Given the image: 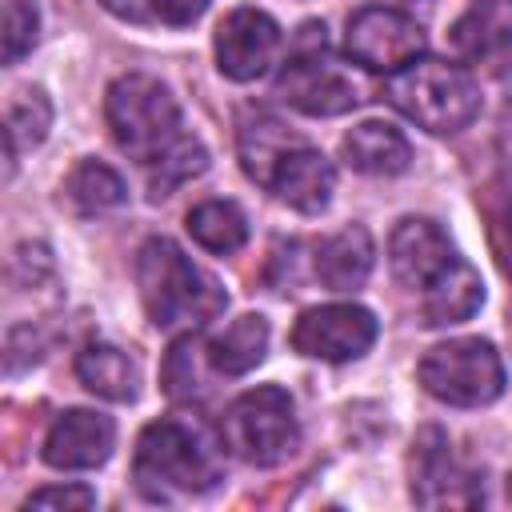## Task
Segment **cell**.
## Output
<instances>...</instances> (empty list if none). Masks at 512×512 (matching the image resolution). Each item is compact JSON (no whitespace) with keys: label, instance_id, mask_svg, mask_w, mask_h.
Here are the masks:
<instances>
[{"label":"cell","instance_id":"31","mask_svg":"<svg viewBox=\"0 0 512 512\" xmlns=\"http://www.w3.org/2000/svg\"><path fill=\"white\" fill-rule=\"evenodd\" d=\"M508 496H512V476H508Z\"/></svg>","mask_w":512,"mask_h":512},{"label":"cell","instance_id":"8","mask_svg":"<svg viewBox=\"0 0 512 512\" xmlns=\"http://www.w3.org/2000/svg\"><path fill=\"white\" fill-rule=\"evenodd\" d=\"M344 52L368 72H396L424 52V28L400 8L368 4L348 16Z\"/></svg>","mask_w":512,"mask_h":512},{"label":"cell","instance_id":"6","mask_svg":"<svg viewBox=\"0 0 512 512\" xmlns=\"http://www.w3.org/2000/svg\"><path fill=\"white\" fill-rule=\"evenodd\" d=\"M276 96L304 116H340V112L356 108V100H360L356 80L328 52L324 24L308 20L296 32L292 52L276 76Z\"/></svg>","mask_w":512,"mask_h":512},{"label":"cell","instance_id":"22","mask_svg":"<svg viewBox=\"0 0 512 512\" xmlns=\"http://www.w3.org/2000/svg\"><path fill=\"white\" fill-rule=\"evenodd\" d=\"M208 372H216L208 344L196 332H184L172 340V348L164 356V392L172 400H196L208 392Z\"/></svg>","mask_w":512,"mask_h":512},{"label":"cell","instance_id":"23","mask_svg":"<svg viewBox=\"0 0 512 512\" xmlns=\"http://www.w3.org/2000/svg\"><path fill=\"white\" fill-rule=\"evenodd\" d=\"M292 144H300V136H292V132H288L280 120H272V116H252V120L240 124V164H244V172H248L256 184H268L276 160H280Z\"/></svg>","mask_w":512,"mask_h":512},{"label":"cell","instance_id":"30","mask_svg":"<svg viewBox=\"0 0 512 512\" xmlns=\"http://www.w3.org/2000/svg\"><path fill=\"white\" fill-rule=\"evenodd\" d=\"M100 4L120 20H148L152 12V0H100Z\"/></svg>","mask_w":512,"mask_h":512},{"label":"cell","instance_id":"11","mask_svg":"<svg viewBox=\"0 0 512 512\" xmlns=\"http://www.w3.org/2000/svg\"><path fill=\"white\" fill-rule=\"evenodd\" d=\"M280 56V24L260 8H236L216 28V68L228 80H256Z\"/></svg>","mask_w":512,"mask_h":512},{"label":"cell","instance_id":"27","mask_svg":"<svg viewBox=\"0 0 512 512\" xmlns=\"http://www.w3.org/2000/svg\"><path fill=\"white\" fill-rule=\"evenodd\" d=\"M4 64H16L36 48L40 36V12L32 0H8L4 4Z\"/></svg>","mask_w":512,"mask_h":512},{"label":"cell","instance_id":"20","mask_svg":"<svg viewBox=\"0 0 512 512\" xmlns=\"http://www.w3.org/2000/svg\"><path fill=\"white\" fill-rule=\"evenodd\" d=\"M268 352V320L264 316H240L232 320L216 340H208V356L212 368L224 376H244L252 372Z\"/></svg>","mask_w":512,"mask_h":512},{"label":"cell","instance_id":"19","mask_svg":"<svg viewBox=\"0 0 512 512\" xmlns=\"http://www.w3.org/2000/svg\"><path fill=\"white\" fill-rule=\"evenodd\" d=\"M76 376L88 392H96L104 400H116V404H128L140 392V372H136L132 356L120 352L116 344H100V340L88 344L76 356Z\"/></svg>","mask_w":512,"mask_h":512},{"label":"cell","instance_id":"1","mask_svg":"<svg viewBox=\"0 0 512 512\" xmlns=\"http://www.w3.org/2000/svg\"><path fill=\"white\" fill-rule=\"evenodd\" d=\"M136 288L152 324L164 332H196L208 320H216L228 304L224 288L204 268H196L168 236H152L140 244Z\"/></svg>","mask_w":512,"mask_h":512},{"label":"cell","instance_id":"3","mask_svg":"<svg viewBox=\"0 0 512 512\" xmlns=\"http://www.w3.org/2000/svg\"><path fill=\"white\" fill-rule=\"evenodd\" d=\"M220 468L212 448L180 420H156L140 432L132 456V480L148 500H180L208 492Z\"/></svg>","mask_w":512,"mask_h":512},{"label":"cell","instance_id":"4","mask_svg":"<svg viewBox=\"0 0 512 512\" xmlns=\"http://www.w3.org/2000/svg\"><path fill=\"white\" fill-rule=\"evenodd\" d=\"M104 120H108L116 148L136 156L140 164L156 160L168 144H176L184 136L180 108H176L172 92L156 76H144V72H128V76L112 80V88L104 96Z\"/></svg>","mask_w":512,"mask_h":512},{"label":"cell","instance_id":"5","mask_svg":"<svg viewBox=\"0 0 512 512\" xmlns=\"http://www.w3.org/2000/svg\"><path fill=\"white\" fill-rule=\"evenodd\" d=\"M220 444L236 460L256 464V468H272V464L288 460L300 444L292 396L276 384L240 392L220 416Z\"/></svg>","mask_w":512,"mask_h":512},{"label":"cell","instance_id":"25","mask_svg":"<svg viewBox=\"0 0 512 512\" xmlns=\"http://www.w3.org/2000/svg\"><path fill=\"white\" fill-rule=\"evenodd\" d=\"M144 168H148V192H152V200H160V196H168L172 188H180L184 180L200 176V172L208 168V152H204L200 140L180 136L176 144H168V148H164L156 160H148Z\"/></svg>","mask_w":512,"mask_h":512},{"label":"cell","instance_id":"10","mask_svg":"<svg viewBox=\"0 0 512 512\" xmlns=\"http://www.w3.org/2000/svg\"><path fill=\"white\" fill-rule=\"evenodd\" d=\"M412 500L420 508H476L484 488L472 472H464L440 428H424L412 444Z\"/></svg>","mask_w":512,"mask_h":512},{"label":"cell","instance_id":"28","mask_svg":"<svg viewBox=\"0 0 512 512\" xmlns=\"http://www.w3.org/2000/svg\"><path fill=\"white\" fill-rule=\"evenodd\" d=\"M96 504V492L92 488H84V484H48V488H36L28 500H24V508L32 512V508H64V512H84V508H92Z\"/></svg>","mask_w":512,"mask_h":512},{"label":"cell","instance_id":"21","mask_svg":"<svg viewBox=\"0 0 512 512\" xmlns=\"http://www.w3.org/2000/svg\"><path fill=\"white\" fill-rule=\"evenodd\" d=\"M188 236L200 248H208L216 256H228L248 240V216L232 200H204L188 212Z\"/></svg>","mask_w":512,"mask_h":512},{"label":"cell","instance_id":"7","mask_svg":"<svg viewBox=\"0 0 512 512\" xmlns=\"http://www.w3.org/2000/svg\"><path fill=\"white\" fill-rule=\"evenodd\" d=\"M420 384L428 396H436L444 404L480 408L504 392V364L488 340L460 336V340H448V344H436L424 352Z\"/></svg>","mask_w":512,"mask_h":512},{"label":"cell","instance_id":"9","mask_svg":"<svg viewBox=\"0 0 512 512\" xmlns=\"http://www.w3.org/2000/svg\"><path fill=\"white\" fill-rule=\"evenodd\" d=\"M376 340V316L364 304H320L300 312L292 324V348L312 360L344 364L372 348Z\"/></svg>","mask_w":512,"mask_h":512},{"label":"cell","instance_id":"12","mask_svg":"<svg viewBox=\"0 0 512 512\" xmlns=\"http://www.w3.org/2000/svg\"><path fill=\"white\" fill-rule=\"evenodd\" d=\"M116 444V424L92 408H68L52 420L44 436V460L64 472H84L100 468L112 456Z\"/></svg>","mask_w":512,"mask_h":512},{"label":"cell","instance_id":"14","mask_svg":"<svg viewBox=\"0 0 512 512\" xmlns=\"http://www.w3.org/2000/svg\"><path fill=\"white\" fill-rule=\"evenodd\" d=\"M264 188L276 192V200H284L288 208H296L304 216H316L332 200L336 172H332V160L324 152H316L308 140H300V144H292L276 160V168H272V176H268Z\"/></svg>","mask_w":512,"mask_h":512},{"label":"cell","instance_id":"17","mask_svg":"<svg viewBox=\"0 0 512 512\" xmlns=\"http://www.w3.org/2000/svg\"><path fill=\"white\" fill-rule=\"evenodd\" d=\"M340 152L364 176H400L412 160V148H408L404 132L384 124V120H364V124L348 128Z\"/></svg>","mask_w":512,"mask_h":512},{"label":"cell","instance_id":"15","mask_svg":"<svg viewBox=\"0 0 512 512\" xmlns=\"http://www.w3.org/2000/svg\"><path fill=\"white\" fill-rule=\"evenodd\" d=\"M452 48L472 64H496L512 52V0H472L452 24Z\"/></svg>","mask_w":512,"mask_h":512},{"label":"cell","instance_id":"18","mask_svg":"<svg viewBox=\"0 0 512 512\" xmlns=\"http://www.w3.org/2000/svg\"><path fill=\"white\" fill-rule=\"evenodd\" d=\"M480 304H484L480 272H476L468 260L452 256V264L424 288V324H428V328L460 324V320H468Z\"/></svg>","mask_w":512,"mask_h":512},{"label":"cell","instance_id":"24","mask_svg":"<svg viewBox=\"0 0 512 512\" xmlns=\"http://www.w3.org/2000/svg\"><path fill=\"white\" fill-rule=\"evenodd\" d=\"M52 124V104L44 96V88H20L8 104V160H16L24 148H36L48 136Z\"/></svg>","mask_w":512,"mask_h":512},{"label":"cell","instance_id":"13","mask_svg":"<svg viewBox=\"0 0 512 512\" xmlns=\"http://www.w3.org/2000/svg\"><path fill=\"white\" fill-rule=\"evenodd\" d=\"M452 256L456 252H452L444 228L428 216H404L388 236V264H392V276L404 288L424 292L452 264Z\"/></svg>","mask_w":512,"mask_h":512},{"label":"cell","instance_id":"29","mask_svg":"<svg viewBox=\"0 0 512 512\" xmlns=\"http://www.w3.org/2000/svg\"><path fill=\"white\" fill-rule=\"evenodd\" d=\"M208 8V0H152V16H160L172 28H184L192 20H200Z\"/></svg>","mask_w":512,"mask_h":512},{"label":"cell","instance_id":"2","mask_svg":"<svg viewBox=\"0 0 512 512\" xmlns=\"http://www.w3.org/2000/svg\"><path fill=\"white\" fill-rule=\"evenodd\" d=\"M384 96L400 116H408L416 128L432 136H456L480 112L476 80L460 64H448L436 56H416L404 68L388 72Z\"/></svg>","mask_w":512,"mask_h":512},{"label":"cell","instance_id":"16","mask_svg":"<svg viewBox=\"0 0 512 512\" xmlns=\"http://www.w3.org/2000/svg\"><path fill=\"white\" fill-rule=\"evenodd\" d=\"M372 260H376V248H372L368 228L348 224V228L332 232V236L316 248V276H320V284L332 288V292H352V288H360V284L368 280Z\"/></svg>","mask_w":512,"mask_h":512},{"label":"cell","instance_id":"26","mask_svg":"<svg viewBox=\"0 0 512 512\" xmlns=\"http://www.w3.org/2000/svg\"><path fill=\"white\" fill-rule=\"evenodd\" d=\"M64 188H68V200L80 212H108V208H120L124 196H128L124 180L100 160H80Z\"/></svg>","mask_w":512,"mask_h":512}]
</instances>
